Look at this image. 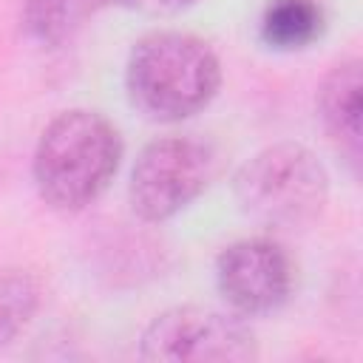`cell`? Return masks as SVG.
Segmentation results:
<instances>
[{"mask_svg": "<svg viewBox=\"0 0 363 363\" xmlns=\"http://www.w3.org/2000/svg\"><path fill=\"white\" fill-rule=\"evenodd\" d=\"M221 85L216 51L184 31L142 37L125 68L130 105L153 122H179L199 113Z\"/></svg>", "mask_w": 363, "mask_h": 363, "instance_id": "1", "label": "cell"}, {"mask_svg": "<svg viewBox=\"0 0 363 363\" xmlns=\"http://www.w3.org/2000/svg\"><path fill=\"white\" fill-rule=\"evenodd\" d=\"M119 130L96 111H65L48 122L34 150V182L54 210H82L116 176Z\"/></svg>", "mask_w": 363, "mask_h": 363, "instance_id": "2", "label": "cell"}, {"mask_svg": "<svg viewBox=\"0 0 363 363\" xmlns=\"http://www.w3.org/2000/svg\"><path fill=\"white\" fill-rule=\"evenodd\" d=\"M233 190L238 207L258 224L301 227L320 216L329 199V176L309 147L281 142L244 162Z\"/></svg>", "mask_w": 363, "mask_h": 363, "instance_id": "3", "label": "cell"}, {"mask_svg": "<svg viewBox=\"0 0 363 363\" xmlns=\"http://www.w3.org/2000/svg\"><path fill=\"white\" fill-rule=\"evenodd\" d=\"M216 153L190 136H164L150 142L130 173V204L145 221H164L184 210L213 179Z\"/></svg>", "mask_w": 363, "mask_h": 363, "instance_id": "4", "label": "cell"}, {"mask_svg": "<svg viewBox=\"0 0 363 363\" xmlns=\"http://www.w3.org/2000/svg\"><path fill=\"white\" fill-rule=\"evenodd\" d=\"M255 354V337L235 315L201 306L167 309L142 335V357L156 363H244Z\"/></svg>", "mask_w": 363, "mask_h": 363, "instance_id": "5", "label": "cell"}, {"mask_svg": "<svg viewBox=\"0 0 363 363\" xmlns=\"http://www.w3.org/2000/svg\"><path fill=\"white\" fill-rule=\"evenodd\" d=\"M216 284L235 312L269 315L289 301L295 267L281 244L269 238H244L218 255Z\"/></svg>", "mask_w": 363, "mask_h": 363, "instance_id": "6", "label": "cell"}, {"mask_svg": "<svg viewBox=\"0 0 363 363\" xmlns=\"http://www.w3.org/2000/svg\"><path fill=\"white\" fill-rule=\"evenodd\" d=\"M318 111L320 119L329 130V136L349 150L352 159H357L360 153V111H363V99H360V62L349 60L335 65L320 91H318Z\"/></svg>", "mask_w": 363, "mask_h": 363, "instance_id": "7", "label": "cell"}, {"mask_svg": "<svg viewBox=\"0 0 363 363\" xmlns=\"http://www.w3.org/2000/svg\"><path fill=\"white\" fill-rule=\"evenodd\" d=\"M323 31V11L315 0H272L261 17V37L281 51L306 48Z\"/></svg>", "mask_w": 363, "mask_h": 363, "instance_id": "8", "label": "cell"}, {"mask_svg": "<svg viewBox=\"0 0 363 363\" xmlns=\"http://www.w3.org/2000/svg\"><path fill=\"white\" fill-rule=\"evenodd\" d=\"M96 6L99 0H26L23 23L34 40L60 45L85 26Z\"/></svg>", "mask_w": 363, "mask_h": 363, "instance_id": "9", "label": "cell"}, {"mask_svg": "<svg viewBox=\"0 0 363 363\" xmlns=\"http://www.w3.org/2000/svg\"><path fill=\"white\" fill-rule=\"evenodd\" d=\"M40 306V281L23 269L0 272V346L11 343Z\"/></svg>", "mask_w": 363, "mask_h": 363, "instance_id": "10", "label": "cell"}, {"mask_svg": "<svg viewBox=\"0 0 363 363\" xmlns=\"http://www.w3.org/2000/svg\"><path fill=\"white\" fill-rule=\"evenodd\" d=\"M99 3L130 9V11H145V14H173V11L193 6L196 0H99Z\"/></svg>", "mask_w": 363, "mask_h": 363, "instance_id": "11", "label": "cell"}]
</instances>
